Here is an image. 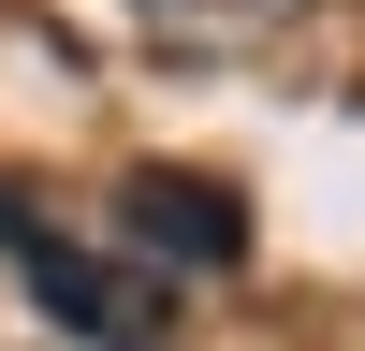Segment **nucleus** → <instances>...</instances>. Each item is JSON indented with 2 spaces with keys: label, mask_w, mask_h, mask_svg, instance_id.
<instances>
[{
  "label": "nucleus",
  "mask_w": 365,
  "mask_h": 351,
  "mask_svg": "<svg viewBox=\"0 0 365 351\" xmlns=\"http://www.w3.org/2000/svg\"><path fill=\"white\" fill-rule=\"evenodd\" d=\"M0 263H15V278L44 292V322L88 337V351H161V337H175L161 263H117V249H88V234H58L29 190H0Z\"/></svg>",
  "instance_id": "1"
},
{
  "label": "nucleus",
  "mask_w": 365,
  "mask_h": 351,
  "mask_svg": "<svg viewBox=\"0 0 365 351\" xmlns=\"http://www.w3.org/2000/svg\"><path fill=\"white\" fill-rule=\"evenodd\" d=\"M117 234H132V263H190V278H220V263H249V205L220 190V176H117Z\"/></svg>",
  "instance_id": "2"
},
{
  "label": "nucleus",
  "mask_w": 365,
  "mask_h": 351,
  "mask_svg": "<svg viewBox=\"0 0 365 351\" xmlns=\"http://www.w3.org/2000/svg\"><path fill=\"white\" fill-rule=\"evenodd\" d=\"M161 44H190V58H234V44H263V29H292V0H132Z\"/></svg>",
  "instance_id": "3"
}]
</instances>
